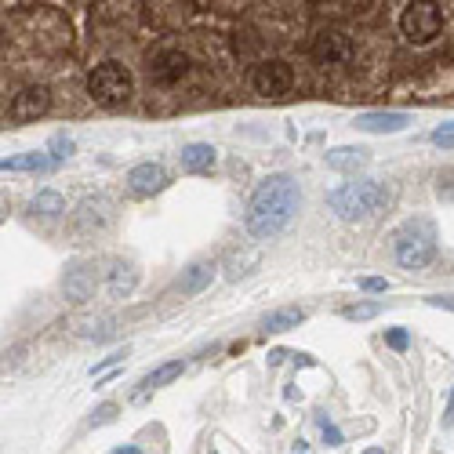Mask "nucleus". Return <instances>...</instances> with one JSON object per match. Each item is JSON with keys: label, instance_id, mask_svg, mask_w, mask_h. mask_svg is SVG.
<instances>
[{"label": "nucleus", "instance_id": "obj_1", "mask_svg": "<svg viewBox=\"0 0 454 454\" xmlns=\"http://www.w3.org/2000/svg\"><path fill=\"white\" fill-rule=\"evenodd\" d=\"M298 207H301L298 182L291 175H269L248 200L244 226H248V233L255 240H272V236H280L291 226V218L298 215Z\"/></svg>", "mask_w": 454, "mask_h": 454}, {"label": "nucleus", "instance_id": "obj_2", "mask_svg": "<svg viewBox=\"0 0 454 454\" xmlns=\"http://www.w3.org/2000/svg\"><path fill=\"white\" fill-rule=\"evenodd\" d=\"M392 200V193L375 178H360V182H345V186L327 193V207L335 211L338 218H371L378 211H385Z\"/></svg>", "mask_w": 454, "mask_h": 454}, {"label": "nucleus", "instance_id": "obj_3", "mask_svg": "<svg viewBox=\"0 0 454 454\" xmlns=\"http://www.w3.org/2000/svg\"><path fill=\"white\" fill-rule=\"evenodd\" d=\"M87 95H91V102H99L106 109H116V106H124L135 95V77H131V70L124 62L106 58V62H99L87 73Z\"/></svg>", "mask_w": 454, "mask_h": 454}, {"label": "nucleus", "instance_id": "obj_4", "mask_svg": "<svg viewBox=\"0 0 454 454\" xmlns=\"http://www.w3.org/2000/svg\"><path fill=\"white\" fill-rule=\"evenodd\" d=\"M392 255L404 269H426L436 255V233L429 222H407L392 236Z\"/></svg>", "mask_w": 454, "mask_h": 454}, {"label": "nucleus", "instance_id": "obj_5", "mask_svg": "<svg viewBox=\"0 0 454 454\" xmlns=\"http://www.w3.org/2000/svg\"><path fill=\"white\" fill-rule=\"evenodd\" d=\"M189 73H193V58L182 48H175V44H160V48H153V55L145 58V77L160 91L178 87L182 80H189Z\"/></svg>", "mask_w": 454, "mask_h": 454}, {"label": "nucleus", "instance_id": "obj_6", "mask_svg": "<svg viewBox=\"0 0 454 454\" xmlns=\"http://www.w3.org/2000/svg\"><path fill=\"white\" fill-rule=\"evenodd\" d=\"M309 55L327 70H342V66L353 62L356 40H353V33H345V29H338V26H323L309 40Z\"/></svg>", "mask_w": 454, "mask_h": 454}, {"label": "nucleus", "instance_id": "obj_7", "mask_svg": "<svg viewBox=\"0 0 454 454\" xmlns=\"http://www.w3.org/2000/svg\"><path fill=\"white\" fill-rule=\"evenodd\" d=\"M443 29V8L440 4H407L400 15V33L411 44H429Z\"/></svg>", "mask_w": 454, "mask_h": 454}, {"label": "nucleus", "instance_id": "obj_8", "mask_svg": "<svg viewBox=\"0 0 454 454\" xmlns=\"http://www.w3.org/2000/svg\"><path fill=\"white\" fill-rule=\"evenodd\" d=\"M251 91L262 99H284L294 91V70L284 58H265L251 70Z\"/></svg>", "mask_w": 454, "mask_h": 454}, {"label": "nucleus", "instance_id": "obj_9", "mask_svg": "<svg viewBox=\"0 0 454 454\" xmlns=\"http://www.w3.org/2000/svg\"><path fill=\"white\" fill-rule=\"evenodd\" d=\"M48 109H51V91H48L44 84H29V87H22L18 95L11 99L8 116L15 120V124H29V120L44 116Z\"/></svg>", "mask_w": 454, "mask_h": 454}, {"label": "nucleus", "instance_id": "obj_10", "mask_svg": "<svg viewBox=\"0 0 454 454\" xmlns=\"http://www.w3.org/2000/svg\"><path fill=\"white\" fill-rule=\"evenodd\" d=\"M353 124L360 131H371V135H392V131H404L411 124V113L400 109H382V113H360Z\"/></svg>", "mask_w": 454, "mask_h": 454}, {"label": "nucleus", "instance_id": "obj_11", "mask_svg": "<svg viewBox=\"0 0 454 454\" xmlns=\"http://www.w3.org/2000/svg\"><path fill=\"white\" fill-rule=\"evenodd\" d=\"M128 186H131L135 196H153L167 186V171L160 164H138V167L128 171Z\"/></svg>", "mask_w": 454, "mask_h": 454}, {"label": "nucleus", "instance_id": "obj_12", "mask_svg": "<svg viewBox=\"0 0 454 454\" xmlns=\"http://www.w3.org/2000/svg\"><path fill=\"white\" fill-rule=\"evenodd\" d=\"M113 222V211H109V200H84L80 204V211L73 215V229L77 233H99V229H106Z\"/></svg>", "mask_w": 454, "mask_h": 454}, {"label": "nucleus", "instance_id": "obj_13", "mask_svg": "<svg viewBox=\"0 0 454 454\" xmlns=\"http://www.w3.org/2000/svg\"><path fill=\"white\" fill-rule=\"evenodd\" d=\"M215 262H193L186 272H182V280H178V291L182 294H200L211 280H215Z\"/></svg>", "mask_w": 454, "mask_h": 454}, {"label": "nucleus", "instance_id": "obj_14", "mask_svg": "<svg viewBox=\"0 0 454 454\" xmlns=\"http://www.w3.org/2000/svg\"><path fill=\"white\" fill-rule=\"evenodd\" d=\"M178 160H182V171H207L211 164H215V145H207V142H189V145L178 153Z\"/></svg>", "mask_w": 454, "mask_h": 454}, {"label": "nucleus", "instance_id": "obj_15", "mask_svg": "<svg viewBox=\"0 0 454 454\" xmlns=\"http://www.w3.org/2000/svg\"><path fill=\"white\" fill-rule=\"evenodd\" d=\"M91 291H95V272L84 269V265H73L66 272V294L77 298V301H84V298H91Z\"/></svg>", "mask_w": 454, "mask_h": 454}, {"label": "nucleus", "instance_id": "obj_16", "mask_svg": "<svg viewBox=\"0 0 454 454\" xmlns=\"http://www.w3.org/2000/svg\"><path fill=\"white\" fill-rule=\"evenodd\" d=\"M327 164L335 167V171H356V167L367 164V149L338 145V149H331V153H327Z\"/></svg>", "mask_w": 454, "mask_h": 454}, {"label": "nucleus", "instance_id": "obj_17", "mask_svg": "<svg viewBox=\"0 0 454 454\" xmlns=\"http://www.w3.org/2000/svg\"><path fill=\"white\" fill-rule=\"evenodd\" d=\"M0 167L4 171H51L55 157L51 153H18V157H8Z\"/></svg>", "mask_w": 454, "mask_h": 454}, {"label": "nucleus", "instance_id": "obj_18", "mask_svg": "<svg viewBox=\"0 0 454 454\" xmlns=\"http://www.w3.org/2000/svg\"><path fill=\"white\" fill-rule=\"evenodd\" d=\"M135 284H138V272H135L131 265L116 262V265L109 269V294H113V298H124V294H131V291H135Z\"/></svg>", "mask_w": 454, "mask_h": 454}, {"label": "nucleus", "instance_id": "obj_19", "mask_svg": "<svg viewBox=\"0 0 454 454\" xmlns=\"http://www.w3.org/2000/svg\"><path fill=\"white\" fill-rule=\"evenodd\" d=\"M301 320H306V309H298V306H287V309H277V313H269V316L262 320V327H265V331H291V327H298Z\"/></svg>", "mask_w": 454, "mask_h": 454}, {"label": "nucleus", "instance_id": "obj_20", "mask_svg": "<svg viewBox=\"0 0 454 454\" xmlns=\"http://www.w3.org/2000/svg\"><path fill=\"white\" fill-rule=\"evenodd\" d=\"M66 211V200H62V193H55V189H44V193H37L33 196V215H40V218H58Z\"/></svg>", "mask_w": 454, "mask_h": 454}, {"label": "nucleus", "instance_id": "obj_21", "mask_svg": "<svg viewBox=\"0 0 454 454\" xmlns=\"http://www.w3.org/2000/svg\"><path fill=\"white\" fill-rule=\"evenodd\" d=\"M182 371H186V363H182V360H171V363H164V367H157L153 375H149V378H145V385H149V389L167 385V382H175Z\"/></svg>", "mask_w": 454, "mask_h": 454}, {"label": "nucleus", "instance_id": "obj_22", "mask_svg": "<svg viewBox=\"0 0 454 454\" xmlns=\"http://www.w3.org/2000/svg\"><path fill=\"white\" fill-rule=\"evenodd\" d=\"M262 262V255L258 251H244V255H236L233 262H229V280H240V277H248V272H251V265H258Z\"/></svg>", "mask_w": 454, "mask_h": 454}, {"label": "nucleus", "instance_id": "obj_23", "mask_svg": "<svg viewBox=\"0 0 454 454\" xmlns=\"http://www.w3.org/2000/svg\"><path fill=\"white\" fill-rule=\"evenodd\" d=\"M378 313H382V301H356V306L342 309L345 320H371V316H378Z\"/></svg>", "mask_w": 454, "mask_h": 454}, {"label": "nucleus", "instance_id": "obj_24", "mask_svg": "<svg viewBox=\"0 0 454 454\" xmlns=\"http://www.w3.org/2000/svg\"><path fill=\"white\" fill-rule=\"evenodd\" d=\"M385 345L397 349V353H404V349L411 345V331H407V327H392V331H385Z\"/></svg>", "mask_w": 454, "mask_h": 454}, {"label": "nucleus", "instance_id": "obj_25", "mask_svg": "<svg viewBox=\"0 0 454 454\" xmlns=\"http://www.w3.org/2000/svg\"><path fill=\"white\" fill-rule=\"evenodd\" d=\"M48 153L55 157V164H62V160L73 153V142H70L66 135H55V138H51V145H48Z\"/></svg>", "mask_w": 454, "mask_h": 454}, {"label": "nucleus", "instance_id": "obj_26", "mask_svg": "<svg viewBox=\"0 0 454 454\" xmlns=\"http://www.w3.org/2000/svg\"><path fill=\"white\" fill-rule=\"evenodd\" d=\"M356 287L360 291H371V294H385L389 291V280H382V277H360Z\"/></svg>", "mask_w": 454, "mask_h": 454}, {"label": "nucleus", "instance_id": "obj_27", "mask_svg": "<svg viewBox=\"0 0 454 454\" xmlns=\"http://www.w3.org/2000/svg\"><path fill=\"white\" fill-rule=\"evenodd\" d=\"M433 142H436L440 149H454V124L436 128V131H433Z\"/></svg>", "mask_w": 454, "mask_h": 454}, {"label": "nucleus", "instance_id": "obj_28", "mask_svg": "<svg viewBox=\"0 0 454 454\" xmlns=\"http://www.w3.org/2000/svg\"><path fill=\"white\" fill-rule=\"evenodd\" d=\"M320 429H323V443H327V447H342V433L331 426L327 418H320Z\"/></svg>", "mask_w": 454, "mask_h": 454}, {"label": "nucleus", "instance_id": "obj_29", "mask_svg": "<svg viewBox=\"0 0 454 454\" xmlns=\"http://www.w3.org/2000/svg\"><path fill=\"white\" fill-rule=\"evenodd\" d=\"M426 306H433V309H447V313H454V294H429V298H426Z\"/></svg>", "mask_w": 454, "mask_h": 454}, {"label": "nucleus", "instance_id": "obj_30", "mask_svg": "<svg viewBox=\"0 0 454 454\" xmlns=\"http://www.w3.org/2000/svg\"><path fill=\"white\" fill-rule=\"evenodd\" d=\"M113 418H116V404H102L95 411V418H91V426H106V421H113Z\"/></svg>", "mask_w": 454, "mask_h": 454}, {"label": "nucleus", "instance_id": "obj_31", "mask_svg": "<svg viewBox=\"0 0 454 454\" xmlns=\"http://www.w3.org/2000/svg\"><path fill=\"white\" fill-rule=\"evenodd\" d=\"M454 426V389H450V397H447V407H443V429Z\"/></svg>", "mask_w": 454, "mask_h": 454}, {"label": "nucleus", "instance_id": "obj_32", "mask_svg": "<svg viewBox=\"0 0 454 454\" xmlns=\"http://www.w3.org/2000/svg\"><path fill=\"white\" fill-rule=\"evenodd\" d=\"M120 356H124V353H113V356H106V360H99V363H95V367H91V375H102L106 367H113V363H116Z\"/></svg>", "mask_w": 454, "mask_h": 454}, {"label": "nucleus", "instance_id": "obj_33", "mask_svg": "<svg viewBox=\"0 0 454 454\" xmlns=\"http://www.w3.org/2000/svg\"><path fill=\"white\" fill-rule=\"evenodd\" d=\"M284 356H287V353H284V349H272V353H269V367H277V363H280V360H284Z\"/></svg>", "mask_w": 454, "mask_h": 454}, {"label": "nucleus", "instance_id": "obj_34", "mask_svg": "<svg viewBox=\"0 0 454 454\" xmlns=\"http://www.w3.org/2000/svg\"><path fill=\"white\" fill-rule=\"evenodd\" d=\"M113 454H142V450H138V447H116Z\"/></svg>", "mask_w": 454, "mask_h": 454}, {"label": "nucleus", "instance_id": "obj_35", "mask_svg": "<svg viewBox=\"0 0 454 454\" xmlns=\"http://www.w3.org/2000/svg\"><path fill=\"white\" fill-rule=\"evenodd\" d=\"M363 454H385V447H371V450H363Z\"/></svg>", "mask_w": 454, "mask_h": 454}, {"label": "nucleus", "instance_id": "obj_36", "mask_svg": "<svg viewBox=\"0 0 454 454\" xmlns=\"http://www.w3.org/2000/svg\"><path fill=\"white\" fill-rule=\"evenodd\" d=\"M211 454H218V450H211Z\"/></svg>", "mask_w": 454, "mask_h": 454}]
</instances>
